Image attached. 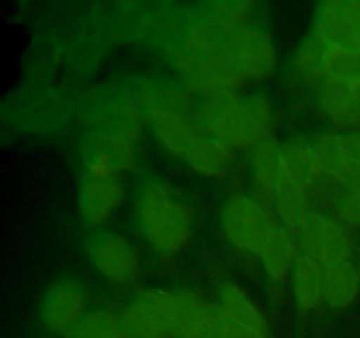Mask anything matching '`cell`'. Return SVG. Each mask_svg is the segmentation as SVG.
I'll return each mask as SVG.
<instances>
[{
    "label": "cell",
    "mask_w": 360,
    "mask_h": 338,
    "mask_svg": "<svg viewBox=\"0 0 360 338\" xmlns=\"http://www.w3.org/2000/svg\"><path fill=\"white\" fill-rule=\"evenodd\" d=\"M269 206L276 211L283 225L290 227L294 232H299L302 225L311 217V204H309V194L302 192L294 185L281 171L273 194H271Z\"/></svg>",
    "instance_id": "obj_17"
},
{
    "label": "cell",
    "mask_w": 360,
    "mask_h": 338,
    "mask_svg": "<svg viewBox=\"0 0 360 338\" xmlns=\"http://www.w3.org/2000/svg\"><path fill=\"white\" fill-rule=\"evenodd\" d=\"M120 319L127 338H169L165 327L134 303L120 313Z\"/></svg>",
    "instance_id": "obj_24"
},
{
    "label": "cell",
    "mask_w": 360,
    "mask_h": 338,
    "mask_svg": "<svg viewBox=\"0 0 360 338\" xmlns=\"http://www.w3.org/2000/svg\"><path fill=\"white\" fill-rule=\"evenodd\" d=\"M143 102L153 130L197 122V113L193 111L188 95L178 88H151Z\"/></svg>",
    "instance_id": "obj_14"
},
{
    "label": "cell",
    "mask_w": 360,
    "mask_h": 338,
    "mask_svg": "<svg viewBox=\"0 0 360 338\" xmlns=\"http://www.w3.org/2000/svg\"><path fill=\"white\" fill-rule=\"evenodd\" d=\"M360 84V49L347 46H326L322 81Z\"/></svg>",
    "instance_id": "obj_21"
},
{
    "label": "cell",
    "mask_w": 360,
    "mask_h": 338,
    "mask_svg": "<svg viewBox=\"0 0 360 338\" xmlns=\"http://www.w3.org/2000/svg\"><path fill=\"white\" fill-rule=\"evenodd\" d=\"M229 338H269V334L257 333V331L248 330V327L229 323Z\"/></svg>",
    "instance_id": "obj_27"
},
{
    "label": "cell",
    "mask_w": 360,
    "mask_h": 338,
    "mask_svg": "<svg viewBox=\"0 0 360 338\" xmlns=\"http://www.w3.org/2000/svg\"><path fill=\"white\" fill-rule=\"evenodd\" d=\"M176 299H178V308L169 331V338H200L204 315L210 303L192 291L178 292Z\"/></svg>",
    "instance_id": "obj_20"
},
{
    "label": "cell",
    "mask_w": 360,
    "mask_h": 338,
    "mask_svg": "<svg viewBox=\"0 0 360 338\" xmlns=\"http://www.w3.org/2000/svg\"><path fill=\"white\" fill-rule=\"evenodd\" d=\"M88 256L95 270L111 284L130 285L141 273V256L136 246L118 234L102 232L91 238Z\"/></svg>",
    "instance_id": "obj_8"
},
{
    "label": "cell",
    "mask_w": 360,
    "mask_h": 338,
    "mask_svg": "<svg viewBox=\"0 0 360 338\" xmlns=\"http://www.w3.org/2000/svg\"><path fill=\"white\" fill-rule=\"evenodd\" d=\"M276 225L267 204L253 194H232L221 208V229L236 250L259 256Z\"/></svg>",
    "instance_id": "obj_5"
},
{
    "label": "cell",
    "mask_w": 360,
    "mask_h": 338,
    "mask_svg": "<svg viewBox=\"0 0 360 338\" xmlns=\"http://www.w3.org/2000/svg\"><path fill=\"white\" fill-rule=\"evenodd\" d=\"M280 165L283 175L306 194H311L326 176L316 157L315 146L304 141L283 144L280 150Z\"/></svg>",
    "instance_id": "obj_15"
},
{
    "label": "cell",
    "mask_w": 360,
    "mask_h": 338,
    "mask_svg": "<svg viewBox=\"0 0 360 338\" xmlns=\"http://www.w3.org/2000/svg\"><path fill=\"white\" fill-rule=\"evenodd\" d=\"M229 48L248 80H269L278 67V53L273 39L252 23L229 25Z\"/></svg>",
    "instance_id": "obj_7"
},
{
    "label": "cell",
    "mask_w": 360,
    "mask_h": 338,
    "mask_svg": "<svg viewBox=\"0 0 360 338\" xmlns=\"http://www.w3.org/2000/svg\"><path fill=\"white\" fill-rule=\"evenodd\" d=\"M301 256L297 232L287 225L276 224L257 257L262 263L269 282H287Z\"/></svg>",
    "instance_id": "obj_13"
},
{
    "label": "cell",
    "mask_w": 360,
    "mask_h": 338,
    "mask_svg": "<svg viewBox=\"0 0 360 338\" xmlns=\"http://www.w3.org/2000/svg\"><path fill=\"white\" fill-rule=\"evenodd\" d=\"M155 134L165 150L206 178H224L231 171L234 150L204 132L197 122L188 125L160 127L155 129Z\"/></svg>",
    "instance_id": "obj_4"
},
{
    "label": "cell",
    "mask_w": 360,
    "mask_h": 338,
    "mask_svg": "<svg viewBox=\"0 0 360 338\" xmlns=\"http://www.w3.org/2000/svg\"><path fill=\"white\" fill-rule=\"evenodd\" d=\"M132 303L139 306L143 312H146L148 315L153 317L157 323H160L169 334L176 315V308H178L176 294L162 291V289H146V291H141Z\"/></svg>",
    "instance_id": "obj_22"
},
{
    "label": "cell",
    "mask_w": 360,
    "mask_h": 338,
    "mask_svg": "<svg viewBox=\"0 0 360 338\" xmlns=\"http://www.w3.org/2000/svg\"><path fill=\"white\" fill-rule=\"evenodd\" d=\"M88 298L84 289L72 280L53 285L42 305L44 323L53 333L70 338L79 327L86 313Z\"/></svg>",
    "instance_id": "obj_9"
},
{
    "label": "cell",
    "mask_w": 360,
    "mask_h": 338,
    "mask_svg": "<svg viewBox=\"0 0 360 338\" xmlns=\"http://www.w3.org/2000/svg\"><path fill=\"white\" fill-rule=\"evenodd\" d=\"M197 125L231 150H250L273 137L274 113L269 101L259 95L210 97L197 111Z\"/></svg>",
    "instance_id": "obj_2"
},
{
    "label": "cell",
    "mask_w": 360,
    "mask_h": 338,
    "mask_svg": "<svg viewBox=\"0 0 360 338\" xmlns=\"http://www.w3.org/2000/svg\"><path fill=\"white\" fill-rule=\"evenodd\" d=\"M288 285L292 298L301 312H316L326 303V268L320 266L311 257H299Z\"/></svg>",
    "instance_id": "obj_16"
},
{
    "label": "cell",
    "mask_w": 360,
    "mask_h": 338,
    "mask_svg": "<svg viewBox=\"0 0 360 338\" xmlns=\"http://www.w3.org/2000/svg\"><path fill=\"white\" fill-rule=\"evenodd\" d=\"M334 210L341 224L360 229V190L343 189L334 196Z\"/></svg>",
    "instance_id": "obj_26"
},
{
    "label": "cell",
    "mask_w": 360,
    "mask_h": 338,
    "mask_svg": "<svg viewBox=\"0 0 360 338\" xmlns=\"http://www.w3.org/2000/svg\"><path fill=\"white\" fill-rule=\"evenodd\" d=\"M229 25L206 20L174 49V65L192 90L210 97L238 94L250 81L227 41Z\"/></svg>",
    "instance_id": "obj_1"
},
{
    "label": "cell",
    "mask_w": 360,
    "mask_h": 338,
    "mask_svg": "<svg viewBox=\"0 0 360 338\" xmlns=\"http://www.w3.org/2000/svg\"><path fill=\"white\" fill-rule=\"evenodd\" d=\"M255 6L250 2H220L211 7L207 20L224 25H245L250 23Z\"/></svg>",
    "instance_id": "obj_25"
},
{
    "label": "cell",
    "mask_w": 360,
    "mask_h": 338,
    "mask_svg": "<svg viewBox=\"0 0 360 338\" xmlns=\"http://www.w3.org/2000/svg\"><path fill=\"white\" fill-rule=\"evenodd\" d=\"M218 299H220L218 306L227 317L229 323L248 327L257 333L269 334V324H267L266 317L241 287L231 284V282L221 284L220 291H218Z\"/></svg>",
    "instance_id": "obj_18"
},
{
    "label": "cell",
    "mask_w": 360,
    "mask_h": 338,
    "mask_svg": "<svg viewBox=\"0 0 360 338\" xmlns=\"http://www.w3.org/2000/svg\"><path fill=\"white\" fill-rule=\"evenodd\" d=\"M70 338H127L123 333L120 315L108 310H95L88 313Z\"/></svg>",
    "instance_id": "obj_23"
},
{
    "label": "cell",
    "mask_w": 360,
    "mask_h": 338,
    "mask_svg": "<svg viewBox=\"0 0 360 338\" xmlns=\"http://www.w3.org/2000/svg\"><path fill=\"white\" fill-rule=\"evenodd\" d=\"M313 37L326 46L360 49V0L322 4L313 25Z\"/></svg>",
    "instance_id": "obj_10"
},
{
    "label": "cell",
    "mask_w": 360,
    "mask_h": 338,
    "mask_svg": "<svg viewBox=\"0 0 360 338\" xmlns=\"http://www.w3.org/2000/svg\"><path fill=\"white\" fill-rule=\"evenodd\" d=\"M297 238L302 256L311 257L322 268L352 261L354 245L347 225L327 215L313 211L308 222L297 232Z\"/></svg>",
    "instance_id": "obj_6"
},
{
    "label": "cell",
    "mask_w": 360,
    "mask_h": 338,
    "mask_svg": "<svg viewBox=\"0 0 360 338\" xmlns=\"http://www.w3.org/2000/svg\"><path fill=\"white\" fill-rule=\"evenodd\" d=\"M360 296V268L354 261L326 268V305L347 310Z\"/></svg>",
    "instance_id": "obj_19"
},
{
    "label": "cell",
    "mask_w": 360,
    "mask_h": 338,
    "mask_svg": "<svg viewBox=\"0 0 360 338\" xmlns=\"http://www.w3.org/2000/svg\"><path fill=\"white\" fill-rule=\"evenodd\" d=\"M127 197V189L120 175H86L79 190V211L90 227L105 224L118 211Z\"/></svg>",
    "instance_id": "obj_11"
},
{
    "label": "cell",
    "mask_w": 360,
    "mask_h": 338,
    "mask_svg": "<svg viewBox=\"0 0 360 338\" xmlns=\"http://www.w3.org/2000/svg\"><path fill=\"white\" fill-rule=\"evenodd\" d=\"M313 92L323 115L338 130H360V84L323 80Z\"/></svg>",
    "instance_id": "obj_12"
},
{
    "label": "cell",
    "mask_w": 360,
    "mask_h": 338,
    "mask_svg": "<svg viewBox=\"0 0 360 338\" xmlns=\"http://www.w3.org/2000/svg\"><path fill=\"white\" fill-rule=\"evenodd\" d=\"M141 231L148 245L162 257H176L186 250L193 236V211L172 187L151 182L137 203Z\"/></svg>",
    "instance_id": "obj_3"
}]
</instances>
